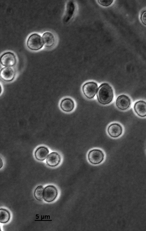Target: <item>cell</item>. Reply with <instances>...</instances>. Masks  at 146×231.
I'll use <instances>...</instances> for the list:
<instances>
[{
  "mask_svg": "<svg viewBox=\"0 0 146 231\" xmlns=\"http://www.w3.org/2000/svg\"><path fill=\"white\" fill-rule=\"evenodd\" d=\"M122 128L121 125L117 123H113L110 125L107 129L109 135L113 138H117L120 136L122 132Z\"/></svg>",
  "mask_w": 146,
  "mask_h": 231,
  "instance_id": "cell-8",
  "label": "cell"
},
{
  "mask_svg": "<svg viewBox=\"0 0 146 231\" xmlns=\"http://www.w3.org/2000/svg\"><path fill=\"white\" fill-rule=\"evenodd\" d=\"M116 105L119 109L125 110L128 109L131 104V101L127 96L122 95L117 98L115 102Z\"/></svg>",
  "mask_w": 146,
  "mask_h": 231,
  "instance_id": "cell-6",
  "label": "cell"
},
{
  "mask_svg": "<svg viewBox=\"0 0 146 231\" xmlns=\"http://www.w3.org/2000/svg\"><path fill=\"white\" fill-rule=\"evenodd\" d=\"M0 61L2 65L7 67L12 66L16 62L15 55L11 52H7L3 55L1 57Z\"/></svg>",
  "mask_w": 146,
  "mask_h": 231,
  "instance_id": "cell-7",
  "label": "cell"
},
{
  "mask_svg": "<svg viewBox=\"0 0 146 231\" xmlns=\"http://www.w3.org/2000/svg\"><path fill=\"white\" fill-rule=\"evenodd\" d=\"M141 19L142 23L146 25V11L143 12L141 15Z\"/></svg>",
  "mask_w": 146,
  "mask_h": 231,
  "instance_id": "cell-19",
  "label": "cell"
},
{
  "mask_svg": "<svg viewBox=\"0 0 146 231\" xmlns=\"http://www.w3.org/2000/svg\"><path fill=\"white\" fill-rule=\"evenodd\" d=\"M49 153V151L47 148L42 146L38 147L36 149L35 156L37 160L43 161L47 158Z\"/></svg>",
  "mask_w": 146,
  "mask_h": 231,
  "instance_id": "cell-12",
  "label": "cell"
},
{
  "mask_svg": "<svg viewBox=\"0 0 146 231\" xmlns=\"http://www.w3.org/2000/svg\"><path fill=\"white\" fill-rule=\"evenodd\" d=\"M61 159L60 156L58 153L56 152H52L49 154L46 161L48 166L54 167L59 164Z\"/></svg>",
  "mask_w": 146,
  "mask_h": 231,
  "instance_id": "cell-11",
  "label": "cell"
},
{
  "mask_svg": "<svg viewBox=\"0 0 146 231\" xmlns=\"http://www.w3.org/2000/svg\"><path fill=\"white\" fill-rule=\"evenodd\" d=\"M97 97L100 103L104 105L109 104L112 101L113 97L111 87L107 83L102 84L98 89Z\"/></svg>",
  "mask_w": 146,
  "mask_h": 231,
  "instance_id": "cell-1",
  "label": "cell"
},
{
  "mask_svg": "<svg viewBox=\"0 0 146 231\" xmlns=\"http://www.w3.org/2000/svg\"><path fill=\"white\" fill-rule=\"evenodd\" d=\"M75 10V6L72 1L68 2L66 6V14L64 20L66 22L68 21L72 17Z\"/></svg>",
  "mask_w": 146,
  "mask_h": 231,
  "instance_id": "cell-15",
  "label": "cell"
},
{
  "mask_svg": "<svg viewBox=\"0 0 146 231\" xmlns=\"http://www.w3.org/2000/svg\"><path fill=\"white\" fill-rule=\"evenodd\" d=\"M1 78L4 80L10 81L12 80L15 75V71L13 68L9 67H5L2 68L0 71Z\"/></svg>",
  "mask_w": 146,
  "mask_h": 231,
  "instance_id": "cell-9",
  "label": "cell"
},
{
  "mask_svg": "<svg viewBox=\"0 0 146 231\" xmlns=\"http://www.w3.org/2000/svg\"><path fill=\"white\" fill-rule=\"evenodd\" d=\"M10 214L9 212L6 209L1 208L0 210V222L6 223L10 220Z\"/></svg>",
  "mask_w": 146,
  "mask_h": 231,
  "instance_id": "cell-16",
  "label": "cell"
},
{
  "mask_svg": "<svg viewBox=\"0 0 146 231\" xmlns=\"http://www.w3.org/2000/svg\"><path fill=\"white\" fill-rule=\"evenodd\" d=\"M61 109L66 112H70L74 109V106L73 100L70 98H66L63 100L60 105Z\"/></svg>",
  "mask_w": 146,
  "mask_h": 231,
  "instance_id": "cell-14",
  "label": "cell"
},
{
  "mask_svg": "<svg viewBox=\"0 0 146 231\" xmlns=\"http://www.w3.org/2000/svg\"><path fill=\"white\" fill-rule=\"evenodd\" d=\"M134 109L135 112L139 116H146V102L140 100L135 103Z\"/></svg>",
  "mask_w": 146,
  "mask_h": 231,
  "instance_id": "cell-10",
  "label": "cell"
},
{
  "mask_svg": "<svg viewBox=\"0 0 146 231\" xmlns=\"http://www.w3.org/2000/svg\"><path fill=\"white\" fill-rule=\"evenodd\" d=\"M42 39L44 46L47 47H50L53 46L55 43V38L53 35L51 33L46 32L42 35Z\"/></svg>",
  "mask_w": 146,
  "mask_h": 231,
  "instance_id": "cell-13",
  "label": "cell"
},
{
  "mask_svg": "<svg viewBox=\"0 0 146 231\" xmlns=\"http://www.w3.org/2000/svg\"><path fill=\"white\" fill-rule=\"evenodd\" d=\"M104 154L101 150L94 149L90 151L88 154L89 161L93 164H98L101 163L104 160Z\"/></svg>",
  "mask_w": 146,
  "mask_h": 231,
  "instance_id": "cell-2",
  "label": "cell"
},
{
  "mask_svg": "<svg viewBox=\"0 0 146 231\" xmlns=\"http://www.w3.org/2000/svg\"><path fill=\"white\" fill-rule=\"evenodd\" d=\"M98 3L103 6L107 7L113 3V0H98Z\"/></svg>",
  "mask_w": 146,
  "mask_h": 231,
  "instance_id": "cell-18",
  "label": "cell"
},
{
  "mask_svg": "<svg viewBox=\"0 0 146 231\" xmlns=\"http://www.w3.org/2000/svg\"><path fill=\"white\" fill-rule=\"evenodd\" d=\"M58 195V190L56 187L53 185H48L44 190L43 199L46 202H50L54 200Z\"/></svg>",
  "mask_w": 146,
  "mask_h": 231,
  "instance_id": "cell-5",
  "label": "cell"
},
{
  "mask_svg": "<svg viewBox=\"0 0 146 231\" xmlns=\"http://www.w3.org/2000/svg\"><path fill=\"white\" fill-rule=\"evenodd\" d=\"M43 44L41 37L36 33L31 35L28 39L27 42L28 47L31 50H34L40 49Z\"/></svg>",
  "mask_w": 146,
  "mask_h": 231,
  "instance_id": "cell-3",
  "label": "cell"
},
{
  "mask_svg": "<svg viewBox=\"0 0 146 231\" xmlns=\"http://www.w3.org/2000/svg\"><path fill=\"white\" fill-rule=\"evenodd\" d=\"M98 85L94 82H90L85 83L83 86V93L87 98L91 99L96 95L98 90Z\"/></svg>",
  "mask_w": 146,
  "mask_h": 231,
  "instance_id": "cell-4",
  "label": "cell"
},
{
  "mask_svg": "<svg viewBox=\"0 0 146 231\" xmlns=\"http://www.w3.org/2000/svg\"><path fill=\"white\" fill-rule=\"evenodd\" d=\"M44 190L43 186L42 185L38 186L35 190L34 196L37 200L41 201L43 199Z\"/></svg>",
  "mask_w": 146,
  "mask_h": 231,
  "instance_id": "cell-17",
  "label": "cell"
}]
</instances>
